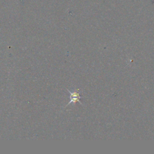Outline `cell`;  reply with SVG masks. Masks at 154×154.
Returning a JSON list of instances; mask_svg holds the SVG:
<instances>
[{
	"instance_id": "cell-1",
	"label": "cell",
	"mask_w": 154,
	"mask_h": 154,
	"mask_svg": "<svg viewBox=\"0 0 154 154\" xmlns=\"http://www.w3.org/2000/svg\"><path fill=\"white\" fill-rule=\"evenodd\" d=\"M68 91H69V93H70V102L68 103V104L67 105V106L69 105V104H70V103H76V102H79L81 104V103L80 102V99L81 98V97L80 96V95H79V93L77 91V90H74L73 92H72V91H69V90H68Z\"/></svg>"
}]
</instances>
